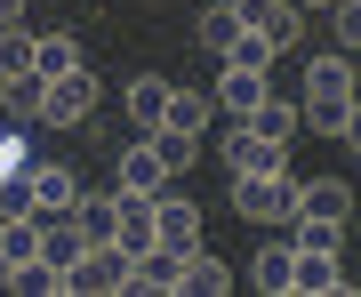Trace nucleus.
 <instances>
[{
	"label": "nucleus",
	"instance_id": "obj_8",
	"mask_svg": "<svg viewBox=\"0 0 361 297\" xmlns=\"http://www.w3.org/2000/svg\"><path fill=\"white\" fill-rule=\"evenodd\" d=\"M289 289L297 297H345V273H337L329 249H289Z\"/></svg>",
	"mask_w": 361,
	"mask_h": 297
},
{
	"label": "nucleus",
	"instance_id": "obj_25",
	"mask_svg": "<svg viewBox=\"0 0 361 297\" xmlns=\"http://www.w3.org/2000/svg\"><path fill=\"white\" fill-rule=\"evenodd\" d=\"M249 281H257L265 297H281V289H289V249H257V265H249Z\"/></svg>",
	"mask_w": 361,
	"mask_h": 297
},
{
	"label": "nucleus",
	"instance_id": "obj_19",
	"mask_svg": "<svg viewBox=\"0 0 361 297\" xmlns=\"http://www.w3.org/2000/svg\"><path fill=\"white\" fill-rule=\"evenodd\" d=\"M161 104H169V80L161 73H137L129 80V121H137V129H161Z\"/></svg>",
	"mask_w": 361,
	"mask_h": 297
},
{
	"label": "nucleus",
	"instance_id": "obj_15",
	"mask_svg": "<svg viewBox=\"0 0 361 297\" xmlns=\"http://www.w3.org/2000/svg\"><path fill=\"white\" fill-rule=\"evenodd\" d=\"M161 185H169V169L153 161V145H129V153H121V193H161Z\"/></svg>",
	"mask_w": 361,
	"mask_h": 297
},
{
	"label": "nucleus",
	"instance_id": "obj_11",
	"mask_svg": "<svg viewBox=\"0 0 361 297\" xmlns=\"http://www.w3.org/2000/svg\"><path fill=\"white\" fill-rule=\"evenodd\" d=\"M289 217H329V225H345V217H353V185H337V177L297 185V209H289Z\"/></svg>",
	"mask_w": 361,
	"mask_h": 297
},
{
	"label": "nucleus",
	"instance_id": "obj_2",
	"mask_svg": "<svg viewBox=\"0 0 361 297\" xmlns=\"http://www.w3.org/2000/svg\"><path fill=\"white\" fill-rule=\"evenodd\" d=\"M129 289V249H80V257L65 265V297H121Z\"/></svg>",
	"mask_w": 361,
	"mask_h": 297
},
{
	"label": "nucleus",
	"instance_id": "obj_6",
	"mask_svg": "<svg viewBox=\"0 0 361 297\" xmlns=\"http://www.w3.org/2000/svg\"><path fill=\"white\" fill-rule=\"evenodd\" d=\"M233 16H241V32H257L265 49H289L297 40V0H233Z\"/></svg>",
	"mask_w": 361,
	"mask_h": 297
},
{
	"label": "nucleus",
	"instance_id": "obj_32",
	"mask_svg": "<svg viewBox=\"0 0 361 297\" xmlns=\"http://www.w3.org/2000/svg\"><path fill=\"white\" fill-rule=\"evenodd\" d=\"M305 8H361V0H305Z\"/></svg>",
	"mask_w": 361,
	"mask_h": 297
},
{
	"label": "nucleus",
	"instance_id": "obj_33",
	"mask_svg": "<svg viewBox=\"0 0 361 297\" xmlns=\"http://www.w3.org/2000/svg\"><path fill=\"white\" fill-rule=\"evenodd\" d=\"M0 289H8V257H0Z\"/></svg>",
	"mask_w": 361,
	"mask_h": 297
},
{
	"label": "nucleus",
	"instance_id": "obj_9",
	"mask_svg": "<svg viewBox=\"0 0 361 297\" xmlns=\"http://www.w3.org/2000/svg\"><path fill=\"white\" fill-rule=\"evenodd\" d=\"M153 241H161V249H177V257H185V249H201V209H193V201H161V193H153Z\"/></svg>",
	"mask_w": 361,
	"mask_h": 297
},
{
	"label": "nucleus",
	"instance_id": "obj_1",
	"mask_svg": "<svg viewBox=\"0 0 361 297\" xmlns=\"http://www.w3.org/2000/svg\"><path fill=\"white\" fill-rule=\"evenodd\" d=\"M305 129H322L337 145L361 137V113H353V56H322V65H305Z\"/></svg>",
	"mask_w": 361,
	"mask_h": 297
},
{
	"label": "nucleus",
	"instance_id": "obj_17",
	"mask_svg": "<svg viewBox=\"0 0 361 297\" xmlns=\"http://www.w3.org/2000/svg\"><path fill=\"white\" fill-rule=\"evenodd\" d=\"M145 145H153V161L169 177H185V169L201 161V137H185V129H145Z\"/></svg>",
	"mask_w": 361,
	"mask_h": 297
},
{
	"label": "nucleus",
	"instance_id": "obj_16",
	"mask_svg": "<svg viewBox=\"0 0 361 297\" xmlns=\"http://www.w3.org/2000/svg\"><path fill=\"white\" fill-rule=\"evenodd\" d=\"M89 56H80V40L73 32H49V40H32V73L40 80H56V73H80Z\"/></svg>",
	"mask_w": 361,
	"mask_h": 297
},
{
	"label": "nucleus",
	"instance_id": "obj_18",
	"mask_svg": "<svg viewBox=\"0 0 361 297\" xmlns=\"http://www.w3.org/2000/svg\"><path fill=\"white\" fill-rule=\"evenodd\" d=\"M177 289H193V297H225L233 289V273L209 257V249H185V273H177Z\"/></svg>",
	"mask_w": 361,
	"mask_h": 297
},
{
	"label": "nucleus",
	"instance_id": "obj_10",
	"mask_svg": "<svg viewBox=\"0 0 361 297\" xmlns=\"http://www.w3.org/2000/svg\"><path fill=\"white\" fill-rule=\"evenodd\" d=\"M265 97H273V73H249V65H217V104H225L233 121H241V113H257Z\"/></svg>",
	"mask_w": 361,
	"mask_h": 297
},
{
	"label": "nucleus",
	"instance_id": "obj_21",
	"mask_svg": "<svg viewBox=\"0 0 361 297\" xmlns=\"http://www.w3.org/2000/svg\"><path fill=\"white\" fill-rule=\"evenodd\" d=\"M8 289H25V297H65V265H49V257H25L8 273Z\"/></svg>",
	"mask_w": 361,
	"mask_h": 297
},
{
	"label": "nucleus",
	"instance_id": "obj_22",
	"mask_svg": "<svg viewBox=\"0 0 361 297\" xmlns=\"http://www.w3.org/2000/svg\"><path fill=\"white\" fill-rule=\"evenodd\" d=\"M0 257H8V273L25 257H40V225L32 217H0Z\"/></svg>",
	"mask_w": 361,
	"mask_h": 297
},
{
	"label": "nucleus",
	"instance_id": "obj_31",
	"mask_svg": "<svg viewBox=\"0 0 361 297\" xmlns=\"http://www.w3.org/2000/svg\"><path fill=\"white\" fill-rule=\"evenodd\" d=\"M16 16H25V0H0V32H8V25H16Z\"/></svg>",
	"mask_w": 361,
	"mask_h": 297
},
{
	"label": "nucleus",
	"instance_id": "obj_13",
	"mask_svg": "<svg viewBox=\"0 0 361 297\" xmlns=\"http://www.w3.org/2000/svg\"><path fill=\"white\" fill-rule=\"evenodd\" d=\"M0 104H8V121H16V129H40L49 80H40V73H16V80H0Z\"/></svg>",
	"mask_w": 361,
	"mask_h": 297
},
{
	"label": "nucleus",
	"instance_id": "obj_20",
	"mask_svg": "<svg viewBox=\"0 0 361 297\" xmlns=\"http://www.w3.org/2000/svg\"><path fill=\"white\" fill-rule=\"evenodd\" d=\"M201 121H209V97H201V89H169V104H161V129L201 137Z\"/></svg>",
	"mask_w": 361,
	"mask_h": 297
},
{
	"label": "nucleus",
	"instance_id": "obj_26",
	"mask_svg": "<svg viewBox=\"0 0 361 297\" xmlns=\"http://www.w3.org/2000/svg\"><path fill=\"white\" fill-rule=\"evenodd\" d=\"M16 73H32V40L8 25V32H0V80H16Z\"/></svg>",
	"mask_w": 361,
	"mask_h": 297
},
{
	"label": "nucleus",
	"instance_id": "obj_4",
	"mask_svg": "<svg viewBox=\"0 0 361 297\" xmlns=\"http://www.w3.org/2000/svg\"><path fill=\"white\" fill-rule=\"evenodd\" d=\"M97 113V73H56L49 80V104H40V129H80V121Z\"/></svg>",
	"mask_w": 361,
	"mask_h": 297
},
{
	"label": "nucleus",
	"instance_id": "obj_24",
	"mask_svg": "<svg viewBox=\"0 0 361 297\" xmlns=\"http://www.w3.org/2000/svg\"><path fill=\"white\" fill-rule=\"evenodd\" d=\"M40 257H49V265H73V257H80L73 217H49V225H40Z\"/></svg>",
	"mask_w": 361,
	"mask_h": 297
},
{
	"label": "nucleus",
	"instance_id": "obj_29",
	"mask_svg": "<svg viewBox=\"0 0 361 297\" xmlns=\"http://www.w3.org/2000/svg\"><path fill=\"white\" fill-rule=\"evenodd\" d=\"M225 65H249V73H273V49H265L257 32H241V40H233V56H225Z\"/></svg>",
	"mask_w": 361,
	"mask_h": 297
},
{
	"label": "nucleus",
	"instance_id": "obj_14",
	"mask_svg": "<svg viewBox=\"0 0 361 297\" xmlns=\"http://www.w3.org/2000/svg\"><path fill=\"white\" fill-rule=\"evenodd\" d=\"M233 40H241V16H233V0H209V8H201V49H209V65H225Z\"/></svg>",
	"mask_w": 361,
	"mask_h": 297
},
{
	"label": "nucleus",
	"instance_id": "obj_7",
	"mask_svg": "<svg viewBox=\"0 0 361 297\" xmlns=\"http://www.w3.org/2000/svg\"><path fill=\"white\" fill-rule=\"evenodd\" d=\"M281 153H289V145L257 137L249 121H233V129H225V169H233V177H257V169H289Z\"/></svg>",
	"mask_w": 361,
	"mask_h": 297
},
{
	"label": "nucleus",
	"instance_id": "obj_28",
	"mask_svg": "<svg viewBox=\"0 0 361 297\" xmlns=\"http://www.w3.org/2000/svg\"><path fill=\"white\" fill-rule=\"evenodd\" d=\"M25 169H32V153H25V129L8 121V129H0V177H25Z\"/></svg>",
	"mask_w": 361,
	"mask_h": 297
},
{
	"label": "nucleus",
	"instance_id": "obj_3",
	"mask_svg": "<svg viewBox=\"0 0 361 297\" xmlns=\"http://www.w3.org/2000/svg\"><path fill=\"white\" fill-rule=\"evenodd\" d=\"M233 209H241L249 225L289 217V209H297V177H289V169H257V177H233Z\"/></svg>",
	"mask_w": 361,
	"mask_h": 297
},
{
	"label": "nucleus",
	"instance_id": "obj_23",
	"mask_svg": "<svg viewBox=\"0 0 361 297\" xmlns=\"http://www.w3.org/2000/svg\"><path fill=\"white\" fill-rule=\"evenodd\" d=\"M241 121H249V129H257V137H273V145H289V137H297V113H289L281 97H265L257 113H241Z\"/></svg>",
	"mask_w": 361,
	"mask_h": 297
},
{
	"label": "nucleus",
	"instance_id": "obj_30",
	"mask_svg": "<svg viewBox=\"0 0 361 297\" xmlns=\"http://www.w3.org/2000/svg\"><path fill=\"white\" fill-rule=\"evenodd\" d=\"M337 16V56H353V40H361V8H329Z\"/></svg>",
	"mask_w": 361,
	"mask_h": 297
},
{
	"label": "nucleus",
	"instance_id": "obj_27",
	"mask_svg": "<svg viewBox=\"0 0 361 297\" xmlns=\"http://www.w3.org/2000/svg\"><path fill=\"white\" fill-rule=\"evenodd\" d=\"M337 241H345V225H329V217H297V249H329V257H337Z\"/></svg>",
	"mask_w": 361,
	"mask_h": 297
},
{
	"label": "nucleus",
	"instance_id": "obj_5",
	"mask_svg": "<svg viewBox=\"0 0 361 297\" xmlns=\"http://www.w3.org/2000/svg\"><path fill=\"white\" fill-rule=\"evenodd\" d=\"M73 193H80V177H73L65 161H32V209H25V217H32V225L65 217V209H73Z\"/></svg>",
	"mask_w": 361,
	"mask_h": 297
},
{
	"label": "nucleus",
	"instance_id": "obj_12",
	"mask_svg": "<svg viewBox=\"0 0 361 297\" xmlns=\"http://www.w3.org/2000/svg\"><path fill=\"white\" fill-rule=\"evenodd\" d=\"M73 233H80V249H104L113 241V193H73Z\"/></svg>",
	"mask_w": 361,
	"mask_h": 297
}]
</instances>
